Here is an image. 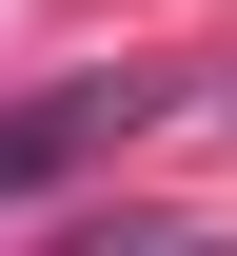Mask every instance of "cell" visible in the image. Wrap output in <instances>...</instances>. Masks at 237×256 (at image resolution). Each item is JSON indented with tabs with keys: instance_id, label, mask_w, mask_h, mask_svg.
Instances as JSON below:
<instances>
[{
	"instance_id": "obj_1",
	"label": "cell",
	"mask_w": 237,
	"mask_h": 256,
	"mask_svg": "<svg viewBox=\"0 0 237 256\" xmlns=\"http://www.w3.org/2000/svg\"><path fill=\"white\" fill-rule=\"evenodd\" d=\"M138 118H158V79H60V98H20V118H0V217H20V197H60L79 158H119Z\"/></svg>"
}]
</instances>
